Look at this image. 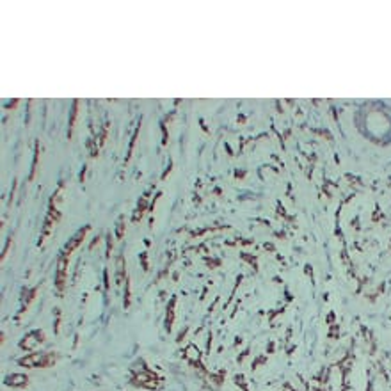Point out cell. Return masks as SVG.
I'll return each instance as SVG.
<instances>
[{
    "label": "cell",
    "mask_w": 391,
    "mask_h": 391,
    "mask_svg": "<svg viewBox=\"0 0 391 391\" xmlns=\"http://www.w3.org/2000/svg\"><path fill=\"white\" fill-rule=\"evenodd\" d=\"M43 340H45L43 331H32V332H29V334L25 336L23 342L20 343V347H23L25 350H36Z\"/></svg>",
    "instance_id": "2"
},
{
    "label": "cell",
    "mask_w": 391,
    "mask_h": 391,
    "mask_svg": "<svg viewBox=\"0 0 391 391\" xmlns=\"http://www.w3.org/2000/svg\"><path fill=\"white\" fill-rule=\"evenodd\" d=\"M86 231H88V228H84V230H82V231H80V233H77V235H75V237H73V238H71V240H70V242H68L66 249H64V253H66V255H70V253H71V251H73V249H75V247H77V245H78V244H80V242H82V240H84V235H86Z\"/></svg>",
    "instance_id": "3"
},
{
    "label": "cell",
    "mask_w": 391,
    "mask_h": 391,
    "mask_svg": "<svg viewBox=\"0 0 391 391\" xmlns=\"http://www.w3.org/2000/svg\"><path fill=\"white\" fill-rule=\"evenodd\" d=\"M57 356L55 354H48V352H34L31 354V356L23 357V359H20V365H23V367H52L53 363H55Z\"/></svg>",
    "instance_id": "1"
}]
</instances>
